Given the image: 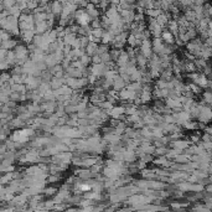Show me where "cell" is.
I'll list each match as a JSON object with an SVG mask.
<instances>
[{"label":"cell","instance_id":"obj_1","mask_svg":"<svg viewBox=\"0 0 212 212\" xmlns=\"http://www.w3.org/2000/svg\"><path fill=\"white\" fill-rule=\"evenodd\" d=\"M77 20L81 25H87L88 24V21H89V15H88L87 12L78 11L77 12Z\"/></svg>","mask_w":212,"mask_h":212},{"label":"cell","instance_id":"obj_2","mask_svg":"<svg viewBox=\"0 0 212 212\" xmlns=\"http://www.w3.org/2000/svg\"><path fill=\"white\" fill-rule=\"evenodd\" d=\"M163 39L165 41H167V42H172V40H174V39H172V35L170 32H164L163 34Z\"/></svg>","mask_w":212,"mask_h":212}]
</instances>
